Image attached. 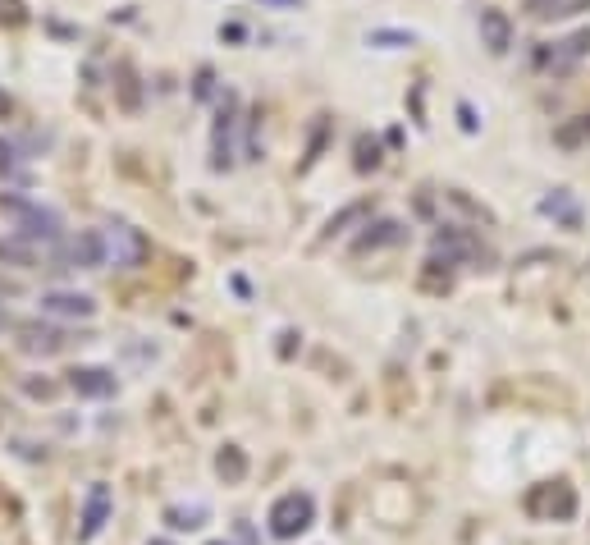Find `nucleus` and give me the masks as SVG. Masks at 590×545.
I'll list each match as a JSON object with an SVG mask.
<instances>
[{
	"mask_svg": "<svg viewBox=\"0 0 590 545\" xmlns=\"http://www.w3.org/2000/svg\"><path fill=\"white\" fill-rule=\"evenodd\" d=\"M69 390H74L78 399H110V394H115V371H106V367H78L74 376H69Z\"/></svg>",
	"mask_w": 590,
	"mask_h": 545,
	"instance_id": "nucleus-9",
	"label": "nucleus"
},
{
	"mask_svg": "<svg viewBox=\"0 0 590 545\" xmlns=\"http://www.w3.org/2000/svg\"><path fill=\"white\" fill-rule=\"evenodd\" d=\"M0 179H23V161H19V147L10 138H0Z\"/></svg>",
	"mask_w": 590,
	"mask_h": 545,
	"instance_id": "nucleus-17",
	"label": "nucleus"
},
{
	"mask_svg": "<svg viewBox=\"0 0 590 545\" xmlns=\"http://www.w3.org/2000/svg\"><path fill=\"white\" fill-rule=\"evenodd\" d=\"M0 23H10V28L28 23V5L23 0H0Z\"/></svg>",
	"mask_w": 590,
	"mask_h": 545,
	"instance_id": "nucleus-19",
	"label": "nucleus"
},
{
	"mask_svg": "<svg viewBox=\"0 0 590 545\" xmlns=\"http://www.w3.org/2000/svg\"><path fill=\"white\" fill-rule=\"evenodd\" d=\"M42 312L46 317H65V321H92L97 317V303L87 294H65V289H55V294H42Z\"/></svg>",
	"mask_w": 590,
	"mask_h": 545,
	"instance_id": "nucleus-6",
	"label": "nucleus"
},
{
	"mask_svg": "<svg viewBox=\"0 0 590 545\" xmlns=\"http://www.w3.org/2000/svg\"><path fill=\"white\" fill-rule=\"evenodd\" d=\"M380 165V147L376 142H366V138H357V170H376Z\"/></svg>",
	"mask_w": 590,
	"mask_h": 545,
	"instance_id": "nucleus-22",
	"label": "nucleus"
},
{
	"mask_svg": "<svg viewBox=\"0 0 590 545\" xmlns=\"http://www.w3.org/2000/svg\"><path fill=\"white\" fill-rule=\"evenodd\" d=\"M19 335H23L19 339L23 353H42V358H51V353L69 349V335L65 330H55V326H23Z\"/></svg>",
	"mask_w": 590,
	"mask_h": 545,
	"instance_id": "nucleus-13",
	"label": "nucleus"
},
{
	"mask_svg": "<svg viewBox=\"0 0 590 545\" xmlns=\"http://www.w3.org/2000/svg\"><path fill=\"white\" fill-rule=\"evenodd\" d=\"M554 142H558V147H568V152L586 147V142H590V115H577V120L558 124V129H554Z\"/></svg>",
	"mask_w": 590,
	"mask_h": 545,
	"instance_id": "nucleus-15",
	"label": "nucleus"
},
{
	"mask_svg": "<svg viewBox=\"0 0 590 545\" xmlns=\"http://www.w3.org/2000/svg\"><path fill=\"white\" fill-rule=\"evenodd\" d=\"M412 42H417L412 33H394V28H376L371 33V46H412Z\"/></svg>",
	"mask_w": 590,
	"mask_h": 545,
	"instance_id": "nucleus-20",
	"label": "nucleus"
},
{
	"mask_svg": "<svg viewBox=\"0 0 590 545\" xmlns=\"http://www.w3.org/2000/svg\"><path fill=\"white\" fill-rule=\"evenodd\" d=\"M540 216H549V220H558L563 229H581V202H577V193H568V188H554L549 197H540Z\"/></svg>",
	"mask_w": 590,
	"mask_h": 545,
	"instance_id": "nucleus-10",
	"label": "nucleus"
},
{
	"mask_svg": "<svg viewBox=\"0 0 590 545\" xmlns=\"http://www.w3.org/2000/svg\"><path fill=\"white\" fill-rule=\"evenodd\" d=\"M590 0H526V14L540 23L549 19H572V14H586Z\"/></svg>",
	"mask_w": 590,
	"mask_h": 545,
	"instance_id": "nucleus-14",
	"label": "nucleus"
},
{
	"mask_svg": "<svg viewBox=\"0 0 590 545\" xmlns=\"http://www.w3.org/2000/svg\"><path fill=\"white\" fill-rule=\"evenodd\" d=\"M60 266H83V271H97V266H106L97 229H87V234H74V239H60Z\"/></svg>",
	"mask_w": 590,
	"mask_h": 545,
	"instance_id": "nucleus-5",
	"label": "nucleus"
},
{
	"mask_svg": "<svg viewBox=\"0 0 590 545\" xmlns=\"http://www.w3.org/2000/svg\"><path fill=\"white\" fill-rule=\"evenodd\" d=\"M312 518H316V504L307 491L279 495V500L270 504V536H275V541H293V536H302L312 527Z\"/></svg>",
	"mask_w": 590,
	"mask_h": 545,
	"instance_id": "nucleus-2",
	"label": "nucleus"
},
{
	"mask_svg": "<svg viewBox=\"0 0 590 545\" xmlns=\"http://www.w3.org/2000/svg\"><path fill=\"white\" fill-rule=\"evenodd\" d=\"M362 216H371V202H366V197H362V202H353V207H344L339 216H330V225H325V229H330V234H344V229L357 225Z\"/></svg>",
	"mask_w": 590,
	"mask_h": 545,
	"instance_id": "nucleus-16",
	"label": "nucleus"
},
{
	"mask_svg": "<svg viewBox=\"0 0 590 545\" xmlns=\"http://www.w3.org/2000/svg\"><path fill=\"white\" fill-rule=\"evenodd\" d=\"M0 211H10L14 220H19V234H28V239H51L60 243V211L42 207V202H28V197H0Z\"/></svg>",
	"mask_w": 590,
	"mask_h": 545,
	"instance_id": "nucleus-3",
	"label": "nucleus"
},
{
	"mask_svg": "<svg viewBox=\"0 0 590 545\" xmlns=\"http://www.w3.org/2000/svg\"><path fill=\"white\" fill-rule=\"evenodd\" d=\"M220 472H225L229 481H238L247 472V463H243V454H238V449H225V454H220Z\"/></svg>",
	"mask_w": 590,
	"mask_h": 545,
	"instance_id": "nucleus-21",
	"label": "nucleus"
},
{
	"mask_svg": "<svg viewBox=\"0 0 590 545\" xmlns=\"http://www.w3.org/2000/svg\"><path fill=\"white\" fill-rule=\"evenodd\" d=\"M481 46L490 55H504L513 46V23L504 10H481Z\"/></svg>",
	"mask_w": 590,
	"mask_h": 545,
	"instance_id": "nucleus-12",
	"label": "nucleus"
},
{
	"mask_svg": "<svg viewBox=\"0 0 590 545\" xmlns=\"http://www.w3.org/2000/svg\"><path fill=\"white\" fill-rule=\"evenodd\" d=\"M408 239V225L403 220H371L366 234L353 239V252H376V248H394V243Z\"/></svg>",
	"mask_w": 590,
	"mask_h": 545,
	"instance_id": "nucleus-7",
	"label": "nucleus"
},
{
	"mask_svg": "<svg viewBox=\"0 0 590 545\" xmlns=\"http://www.w3.org/2000/svg\"><path fill=\"white\" fill-rule=\"evenodd\" d=\"M526 509H531V513H554V518H572V513H577V495H572V486L554 481V486H545V491L531 495V500H526Z\"/></svg>",
	"mask_w": 590,
	"mask_h": 545,
	"instance_id": "nucleus-8",
	"label": "nucleus"
},
{
	"mask_svg": "<svg viewBox=\"0 0 590 545\" xmlns=\"http://www.w3.org/2000/svg\"><path fill=\"white\" fill-rule=\"evenodd\" d=\"M577 55H590V28H581V33H572L568 42H563V51H558L554 65H572Z\"/></svg>",
	"mask_w": 590,
	"mask_h": 545,
	"instance_id": "nucleus-18",
	"label": "nucleus"
},
{
	"mask_svg": "<svg viewBox=\"0 0 590 545\" xmlns=\"http://www.w3.org/2000/svg\"><path fill=\"white\" fill-rule=\"evenodd\" d=\"M202 518V509H170V527H179V532L183 527H202Z\"/></svg>",
	"mask_w": 590,
	"mask_h": 545,
	"instance_id": "nucleus-23",
	"label": "nucleus"
},
{
	"mask_svg": "<svg viewBox=\"0 0 590 545\" xmlns=\"http://www.w3.org/2000/svg\"><path fill=\"white\" fill-rule=\"evenodd\" d=\"M110 518V486H92L83 500V527H78V541H92V536L106 527Z\"/></svg>",
	"mask_w": 590,
	"mask_h": 545,
	"instance_id": "nucleus-11",
	"label": "nucleus"
},
{
	"mask_svg": "<svg viewBox=\"0 0 590 545\" xmlns=\"http://www.w3.org/2000/svg\"><path fill=\"white\" fill-rule=\"evenodd\" d=\"M261 5H266V10H298L302 0H261Z\"/></svg>",
	"mask_w": 590,
	"mask_h": 545,
	"instance_id": "nucleus-24",
	"label": "nucleus"
},
{
	"mask_svg": "<svg viewBox=\"0 0 590 545\" xmlns=\"http://www.w3.org/2000/svg\"><path fill=\"white\" fill-rule=\"evenodd\" d=\"M101 257H106V266H119V271H133V266L147 262V239H142V229L133 225H101Z\"/></svg>",
	"mask_w": 590,
	"mask_h": 545,
	"instance_id": "nucleus-1",
	"label": "nucleus"
},
{
	"mask_svg": "<svg viewBox=\"0 0 590 545\" xmlns=\"http://www.w3.org/2000/svg\"><path fill=\"white\" fill-rule=\"evenodd\" d=\"M10 110H14V101L5 97V92H0V120H10Z\"/></svg>",
	"mask_w": 590,
	"mask_h": 545,
	"instance_id": "nucleus-25",
	"label": "nucleus"
},
{
	"mask_svg": "<svg viewBox=\"0 0 590 545\" xmlns=\"http://www.w3.org/2000/svg\"><path fill=\"white\" fill-rule=\"evenodd\" d=\"M238 97L234 92H225V101H220V115H215V133H211V165L215 170H229L234 165V129H238Z\"/></svg>",
	"mask_w": 590,
	"mask_h": 545,
	"instance_id": "nucleus-4",
	"label": "nucleus"
},
{
	"mask_svg": "<svg viewBox=\"0 0 590 545\" xmlns=\"http://www.w3.org/2000/svg\"><path fill=\"white\" fill-rule=\"evenodd\" d=\"M151 545H170V541H151Z\"/></svg>",
	"mask_w": 590,
	"mask_h": 545,
	"instance_id": "nucleus-26",
	"label": "nucleus"
}]
</instances>
